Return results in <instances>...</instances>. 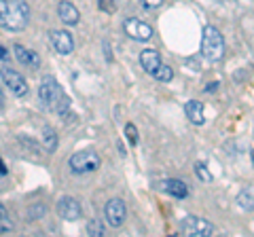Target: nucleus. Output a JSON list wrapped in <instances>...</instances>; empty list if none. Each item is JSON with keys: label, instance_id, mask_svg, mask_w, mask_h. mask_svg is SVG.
I'll return each instance as SVG.
<instances>
[{"label": "nucleus", "instance_id": "obj_19", "mask_svg": "<svg viewBox=\"0 0 254 237\" xmlns=\"http://www.w3.org/2000/svg\"><path fill=\"white\" fill-rule=\"evenodd\" d=\"M153 76L157 78L159 83H170L172 78H174V70H172L170 66H163V64H161V66H159L155 72H153Z\"/></svg>", "mask_w": 254, "mask_h": 237}, {"label": "nucleus", "instance_id": "obj_6", "mask_svg": "<svg viewBox=\"0 0 254 237\" xmlns=\"http://www.w3.org/2000/svg\"><path fill=\"white\" fill-rule=\"evenodd\" d=\"M0 78L4 81V85L9 87V91L13 93V96H17V98H23L28 93V83H26V78H23L17 70H13V68H2L0 70Z\"/></svg>", "mask_w": 254, "mask_h": 237}, {"label": "nucleus", "instance_id": "obj_8", "mask_svg": "<svg viewBox=\"0 0 254 237\" xmlns=\"http://www.w3.org/2000/svg\"><path fill=\"white\" fill-rule=\"evenodd\" d=\"M123 30H125V34L133 38V41H150V36H153V28L148 26V23L144 21H140L136 17H129V19H125L123 21Z\"/></svg>", "mask_w": 254, "mask_h": 237}, {"label": "nucleus", "instance_id": "obj_28", "mask_svg": "<svg viewBox=\"0 0 254 237\" xmlns=\"http://www.w3.org/2000/svg\"><path fill=\"white\" fill-rule=\"evenodd\" d=\"M2 102H4V100H2V91H0V108H2Z\"/></svg>", "mask_w": 254, "mask_h": 237}, {"label": "nucleus", "instance_id": "obj_13", "mask_svg": "<svg viewBox=\"0 0 254 237\" xmlns=\"http://www.w3.org/2000/svg\"><path fill=\"white\" fill-rule=\"evenodd\" d=\"M58 15H60V19L66 23V26H76L78 19H81V13H78V9L74 4H70V2H60Z\"/></svg>", "mask_w": 254, "mask_h": 237}, {"label": "nucleus", "instance_id": "obj_11", "mask_svg": "<svg viewBox=\"0 0 254 237\" xmlns=\"http://www.w3.org/2000/svg\"><path fill=\"white\" fill-rule=\"evenodd\" d=\"M13 51H15V58H17V61L21 66H28V68L41 66V58H38V53H34L32 49H26L23 45H15Z\"/></svg>", "mask_w": 254, "mask_h": 237}, {"label": "nucleus", "instance_id": "obj_17", "mask_svg": "<svg viewBox=\"0 0 254 237\" xmlns=\"http://www.w3.org/2000/svg\"><path fill=\"white\" fill-rule=\"evenodd\" d=\"M237 203H240V208H244L246 212H252L254 210V188H246L237 195Z\"/></svg>", "mask_w": 254, "mask_h": 237}, {"label": "nucleus", "instance_id": "obj_23", "mask_svg": "<svg viewBox=\"0 0 254 237\" xmlns=\"http://www.w3.org/2000/svg\"><path fill=\"white\" fill-rule=\"evenodd\" d=\"M140 2H142V6H144V9L155 11V9H159V6L163 4V0H140Z\"/></svg>", "mask_w": 254, "mask_h": 237}, {"label": "nucleus", "instance_id": "obj_1", "mask_svg": "<svg viewBox=\"0 0 254 237\" xmlns=\"http://www.w3.org/2000/svg\"><path fill=\"white\" fill-rule=\"evenodd\" d=\"M30 21V6L26 0H0V28L21 32Z\"/></svg>", "mask_w": 254, "mask_h": 237}, {"label": "nucleus", "instance_id": "obj_22", "mask_svg": "<svg viewBox=\"0 0 254 237\" xmlns=\"http://www.w3.org/2000/svg\"><path fill=\"white\" fill-rule=\"evenodd\" d=\"M125 133H127V138H129L131 144H138V129H136V125L127 123L125 125Z\"/></svg>", "mask_w": 254, "mask_h": 237}, {"label": "nucleus", "instance_id": "obj_27", "mask_svg": "<svg viewBox=\"0 0 254 237\" xmlns=\"http://www.w3.org/2000/svg\"><path fill=\"white\" fill-rule=\"evenodd\" d=\"M0 174H6V168H4V163L0 161Z\"/></svg>", "mask_w": 254, "mask_h": 237}, {"label": "nucleus", "instance_id": "obj_15", "mask_svg": "<svg viewBox=\"0 0 254 237\" xmlns=\"http://www.w3.org/2000/svg\"><path fill=\"white\" fill-rule=\"evenodd\" d=\"M185 113H187V117H189V121L195 123V125H201V123L205 121V117H203V104H201V102H197V100L187 102Z\"/></svg>", "mask_w": 254, "mask_h": 237}, {"label": "nucleus", "instance_id": "obj_24", "mask_svg": "<svg viewBox=\"0 0 254 237\" xmlns=\"http://www.w3.org/2000/svg\"><path fill=\"white\" fill-rule=\"evenodd\" d=\"M45 212H47V208L45 205H36V208H32V218H38V216H45Z\"/></svg>", "mask_w": 254, "mask_h": 237}, {"label": "nucleus", "instance_id": "obj_21", "mask_svg": "<svg viewBox=\"0 0 254 237\" xmlns=\"http://www.w3.org/2000/svg\"><path fill=\"white\" fill-rule=\"evenodd\" d=\"M87 235H93V237L104 235V227H102L100 220H89V223H87Z\"/></svg>", "mask_w": 254, "mask_h": 237}, {"label": "nucleus", "instance_id": "obj_14", "mask_svg": "<svg viewBox=\"0 0 254 237\" xmlns=\"http://www.w3.org/2000/svg\"><path fill=\"white\" fill-rule=\"evenodd\" d=\"M161 191L172 195V197H176V199H185V197L189 195V186L182 182V180H163Z\"/></svg>", "mask_w": 254, "mask_h": 237}, {"label": "nucleus", "instance_id": "obj_10", "mask_svg": "<svg viewBox=\"0 0 254 237\" xmlns=\"http://www.w3.org/2000/svg\"><path fill=\"white\" fill-rule=\"evenodd\" d=\"M58 214L64 220H68V223H74V220H78L83 214L81 203H78L74 197H62V199L58 201Z\"/></svg>", "mask_w": 254, "mask_h": 237}, {"label": "nucleus", "instance_id": "obj_3", "mask_svg": "<svg viewBox=\"0 0 254 237\" xmlns=\"http://www.w3.org/2000/svg\"><path fill=\"white\" fill-rule=\"evenodd\" d=\"M201 53L205 59L210 61H218L225 55V38L214 26H208L203 30L201 36Z\"/></svg>", "mask_w": 254, "mask_h": 237}, {"label": "nucleus", "instance_id": "obj_12", "mask_svg": "<svg viewBox=\"0 0 254 237\" xmlns=\"http://www.w3.org/2000/svg\"><path fill=\"white\" fill-rule=\"evenodd\" d=\"M140 66H142L144 72L153 74L155 70L161 66V58H159V53L155 49H144V51L140 53Z\"/></svg>", "mask_w": 254, "mask_h": 237}, {"label": "nucleus", "instance_id": "obj_4", "mask_svg": "<svg viewBox=\"0 0 254 237\" xmlns=\"http://www.w3.org/2000/svg\"><path fill=\"white\" fill-rule=\"evenodd\" d=\"M102 165L100 155L91 151V148H85V151H78L70 157V170L74 174H89L95 172Z\"/></svg>", "mask_w": 254, "mask_h": 237}, {"label": "nucleus", "instance_id": "obj_20", "mask_svg": "<svg viewBox=\"0 0 254 237\" xmlns=\"http://www.w3.org/2000/svg\"><path fill=\"white\" fill-rule=\"evenodd\" d=\"M195 174H197V178H199L201 182H212V172L205 168L203 163H195Z\"/></svg>", "mask_w": 254, "mask_h": 237}, {"label": "nucleus", "instance_id": "obj_5", "mask_svg": "<svg viewBox=\"0 0 254 237\" xmlns=\"http://www.w3.org/2000/svg\"><path fill=\"white\" fill-rule=\"evenodd\" d=\"M180 229H182V233L189 237H210L214 231L212 223H208L205 218H199V216H187L182 220Z\"/></svg>", "mask_w": 254, "mask_h": 237}, {"label": "nucleus", "instance_id": "obj_9", "mask_svg": "<svg viewBox=\"0 0 254 237\" xmlns=\"http://www.w3.org/2000/svg\"><path fill=\"white\" fill-rule=\"evenodd\" d=\"M49 41L53 45V49L60 55H70L74 51V38L70 32H66V30H51Z\"/></svg>", "mask_w": 254, "mask_h": 237}, {"label": "nucleus", "instance_id": "obj_18", "mask_svg": "<svg viewBox=\"0 0 254 237\" xmlns=\"http://www.w3.org/2000/svg\"><path fill=\"white\" fill-rule=\"evenodd\" d=\"M9 231H13V220L9 216V212H6V208L0 203V233H9Z\"/></svg>", "mask_w": 254, "mask_h": 237}, {"label": "nucleus", "instance_id": "obj_16", "mask_svg": "<svg viewBox=\"0 0 254 237\" xmlns=\"http://www.w3.org/2000/svg\"><path fill=\"white\" fill-rule=\"evenodd\" d=\"M43 146L47 153H53L55 148H58V133H55V129L49 127V125L43 127Z\"/></svg>", "mask_w": 254, "mask_h": 237}, {"label": "nucleus", "instance_id": "obj_7", "mask_svg": "<svg viewBox=\"0 0 254 237\" xmlns=\"http://www.w3.org/2000/svg\"><path fill=\"white\" fill-rule=\"evenodd\" d=\"M104 218L110 227H123L125 218H127V208H125V201L115 197V199H110L104 208Z\"/></svg>", "mask_w": 254, "mask_h": 237}, {"label": "nucleus", "instance_id": "obj_25", "mask_svg": "<svg viewBox=\"0 0 254 237\" xmlns=\"http://www.w3.org/2000/svg\"><path fill=\"white\" fill-rule=\"evenodd\" d=\"M0 61H2V64H9V49L2 45H0Z\"/></svg>", "mask_w": 254, "mask_h": 237}, {"label": "nucleus", "instance_id": "obj_2", "mask_svg": "<svg viewBox=\"0 0 254 237\" xmlns=\"http://www.w3.org/2000/svg\"><path fill=\"white\" fill-rule=\"evenodd\" d=\"M38 98H41L43 104L53 110L58 115H68V108H70V98L64 93L62 85L55 81V76L47 74L43 81H41V87H38Z\"/></svg>", "mask_w": 254, "mask_h": 237}, {"label": "nucleus", "instance_id": "obj_26", "mask_svg": "<svg viewBox=\"0 0 254 237\" xmlns=\"http://www.w3.org/2000/svg\"><path fill=\"white\" fill-rule=\"evenodd\" d=\"M216 87H218L216 83H210L208 87H205V91H214V89H216Z\"/></svg>", "mask_w": 254, "mask_h": 237}, {"label": "nucleus", "instance_id": "obj_29", "mask_svg": "<svg viewBox=\"0 0 254 237\" xmlns=\"http://www.w3.org/2000/svg\"><path fill=\"white\" fill-rule=\"evenodd\" d=\"M252 163H254V151H252Z\"/></svg>", "mask_w": 254, "mask_h": 237}]
</instances>
